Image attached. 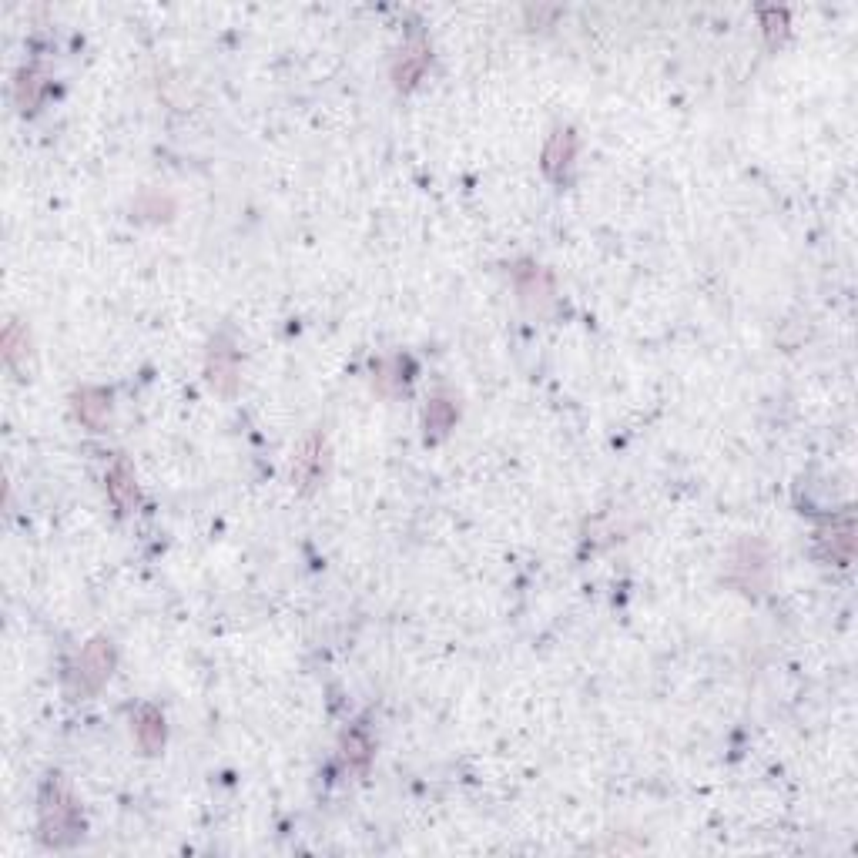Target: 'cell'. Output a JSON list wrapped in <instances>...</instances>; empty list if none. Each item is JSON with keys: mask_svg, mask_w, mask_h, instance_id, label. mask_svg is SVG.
Here are the masks:
<instances>
[{"mask_svg": "<svg viewBox=\"0 0 858 858\" xmlns=\"http://www.w3.org/2000/svg\"><path fill=\"white\" fill-rule=\"evenodd\" d=\"M342 751H346V761L352 768L366 771L369 758H373V741H369V734L362 728H352L346 731V738H342Z\"/></svg>", "mask_w": 858, "mask_h": 858, "instance_id": "14", "label": "cell"}, {"mask_svg": "<svg viewBox=\"0 0 858 858\" xmlns=\"http://www.w3.org/2000/svg\"><path fill=\"white\" fill-rule=\"evenodd\" d=\"M74 413H78L84 426L98 433L111 416V393L108 389H81V393L74 396Z\"/></svg>", "mask_w": 858, "mask_h": 858, "instance_id": "10", "label": "cell"}, {"mask_svg": "<svg viewBox=\"0 0 858 858\" xmlns=\"http://www.w3.org/2000/svg\"><path fill=\"white\" fill-rule=\"evenodd\" d=\"M135 738L145 755H158L165 748V718L155 704H141L135 714Z\"/></svg>", "mask_w": 858, "mask_h": 858, "instance_id": "9", "label": "cell"}, {"mask_svg": "<svg viewBox=\"0 0 858 858\" xmlns=\"http://www.w3.org/2000/svg\"><path fill=\"white\" fill-rule=\"evenodd\" d=\"M456 416H460V409H456L453 399H446V396L429 399V406H426V433L433 436V440H443V436L456 426Z\"/></svg>", "mask_w": 858, "mask_h": 858, "instance_id": "13", "label": "cell"}, {"mask_svg": "<svg viewBox=\"0 0 858 858\" xmlns=\"http://www.w3.org/2000/svg\"><path fill=\"white\" fill-rule=\"evenodd\" d=\"M41 94H44V78L37 71H21L17 74V84H14V98L21 104V111H34L41 104Z\"/></svg>", "mask_w": 858, "mask_h": 858, "instance_id": "15", "label": "cell"}, {"mask_svg": "<svg viewBox=\"0 0 858 858\" xmlns=\"http://www.w3.org/2000/svg\"><path fill=\"white\" fill-rule=\"evenodd\" d=\"M517 292L523 295V302L527 305H547L550 299H554V282H550V275L540 269V265H520L517 269Z\"/></svg>", "mask_w": 858, "mask_h": 858, "instance_id": "11", "label": "cell"}, {"mask_svg": "<svg viewBox=\"0 0 858 858\" xmlns=\"http://www.w3.org/2000/svg\"><path fill=\"white\" fill-rule=\"evenodd\" d=\"M114 671V644L108 637H94V641L78 654L71 667V688L74 694H94L104 688V681Z\"/></svg>", "mask_w": 858, "mask_h": 858, "instance_id": "2", "label": "cell"}, {"mask_svg": "<svg viewBox=\"0 0 858 858\" xmlns=\"http://www.w3.org/2000/svg\"><path fill=\"white\" fill-rule=\"evenodd\" d=\"M731 577L745 594H761L771 580V557L768 547L758 540H745L738 550H734V564H731Z\"/></svg>", "mask_w": 858, "mask_h": 858, "instance_id": "4", "label": "cell"}, {"mask_svg": "<svg viewBox=\"0 0 858 858\" xmlns=\"http://www.w3.org/2000/svg\"><path fill=\"white\" fill-rule=\"evenodd\" d=\"M24 356H27V329L17 319H11L4 329V359H7V366L17 369Z\"/></svg>", "mask_w": 858, "mask_h": 858, "instance_id": "16", "label": "cell"}, {"mask_svg": "<svg viewBox=\"0 0 858 858\" xmlns=\"http://www.w3.org/2000/svg\"><path fill=\"white\" fill-rule=\"evenodd\" d=\"M242 369H238V352L228 339L218 336L212 342V349H208V383H212L215 393L222 396H235L238 389V376Z\"/></svg>", "mask_w": 858, "mask_h": 858, "instance_id": "5", "label": "cell"}, {"mask_svg": "<svg viewBox=\"0 0 858 858\" xmlns=\"http://www.w3.org/2000/svg\"><path fill=\"white\" fill-rule=\"evenodd\" d=\"M108 497L121 513H131L138 507V483H135V470L125 456H114L108 466Z\"/></svg>", "mask_w": 858, "mask_h": 858, "instance_id": "8", "label": "cell"}, {"mask_svg": "<svg viewBox=\"0 0 858 858\" xmlns=\"http://www.w3.org/2000/svg\"><path fill=\"white\" fill-rule=\"evenodd\" d=\"M852 533H855V527H852V517H842V523H832V530H825L822 537H818V543H822V557L825 560H832V564H848V560H852Z\"/></svg>", "mask_w": 858, "mask_h": 858, "instance_id": "12", "label": "cell"}, {"mask_svg": "<svg viewBox=\"0 0 858 858\" xmlns=\"http://www.w3.org/2000/svg\"><path fill=\"white\" fill-rule=\"evenodd\" d=\"M81 832H84V818L71 785L61 775L47 778L41 788V838L47 845L61 848L78 842Z\"/></svg>", "mask_w": 858, "mask_h": 858, "instance_id": "1", "label": "cell"}, {"mask_svg": "<svg viewBox=\"0 0 858 858\" xmlns=\"http://www.w3.org/2000/svg\"><path fill=\"white\" fill-rule=\"evenodd\" d=\"M574 155H577V135L570 128H560L550 135L547 148H543V175H547L550 181H564V175L570 171V165H574Z\"/></svg>", "mask_w": 858, "mask_h": 858, "instance_id": "6", "label": "cell"}, {"mask_svg": "<svg viewBox=\"0 0 858 858\" xmlns=\"http://www.w3.org/2000/svg\"><path fill=\"white\" fill-rule=\"evenodd\" d=\"M403 366H409L403 356H396V359H389V362H383V366H379L376 383H379V389H383V393H399V389L406 386L409 376H403Z\"/></svg>", "mask_w": 858, "mask_h": 858, "instance_id": "17", "label": "cell"}, {"mask_svg": "<svg viewBox=\"0 0 858 858\" xmlns=\"http://www.w3.org/2000/svg\"><path fill=\"white\" fill-rule=\"evenodd\" d=\"M426 68H429V47H426L423 37H416V41H409L403 51H399L396 64H393V81H396V88H399V91L416 88L419 78L426 74Z\"/></svg>", "mask_w": 858, "mask_h": 858, "instance_id": "7", "label": "cell"}, {"mask_svg": "<svg viewBox=\"0 0 858 858\" xmlns=\"http://www.w3.org/2000/svg\"><path fill=\"white\" fill-rule=\"evenodd\" d=\"M761 24H765V34H768L771 44L788 34V14L785 11H761Z\"/></svg>", "mask_w": 858, "mask_h": 858, "instance_id": "18", "label": "cell"}, {"mask_svg": "<svg viewBox=\"0 0 858 858\" xmlns=\"http://www.w3.org/2000/svg\"><path fill=\"white\" fill-rule=\"evenodd\" d=\"M326 470H329V443L322 436V429H312L292 456V483L302 493H316L322 480H326Z\"/></svg>", "mask_w": 858, "mask_h": 858, "instance_id": "3", "label": "cell"}]
</instances>
